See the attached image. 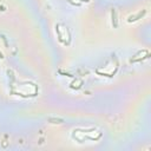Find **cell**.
Instances as JSON below:
<instances>
[{"label": "cell", "instance_id": "6da1fadb", "mask_svg": "<svg viewBox=\"0 0 151 151\" xmlns=\"http://www.w3.org/2000/svg\"><path fill=\"white\" fill-rule=\"evenodd\" d=\"M144 14H145V11H143V12H139V13H138V14H137V16H135V17H129V21H135V20H138V19H139L140 17H143L144 16Z\"/></svg>", "mask_w": 151, "mask_h": 151}, {"label": "cell", "instance_id": "7a4b0ae2", "mask_svg": "<svg viewBox=\"0 0 151 151\" xmlns=\"http://www.w3.org/2000/svg\"><path fill=\"white\" fill-rule=\"evenodd\" d=\"M112 24H113V27H117L118 26V22H117V17H116V11L112 8Z\"/></svg>", "mask_w": 151, "mask_h": 151}, {"label": "cell", "instance_id": "3957f363", "mask_svg": "<svg viewBox=\"0 0 151 151\" xmlns=\"http://www.w3.org/2000/svg\"><path fill=\"white\" fill-rule=\"evenodd\" d=\"M49 122H56V124H60L64 122V119L61 118H49Z\"/></svg>", "mask_w": 151, "mask_h": 151}]
</instances>
